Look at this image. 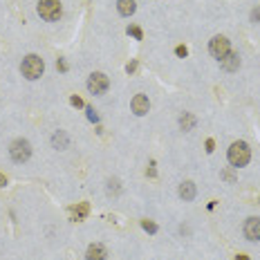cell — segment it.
<instances>
[{
    "mask_svg": "<svg viewBox=\"0 0 260 260\" xmlns=\"http://www.w3.org/2000/svg\"><path fill=\"white\" fill-rule=\"evenodd\" d=\"M38 16L48 22H54L63 16V9L58 0H38Z\"/></svg>",
    "mask_w": 260,
    "mask_h": 260,
    "instance_id": "obj_3",
    "label": "cell"
},
{
    "mask_svg": "<svg viewBox=\"0 0 260 260\" xmlns=\"http://www.w3.org/2000/svg\"><path fill=\"white\" fill-rule=\"evenodd\" d=\"M106 258H108V252H106L104 244L94 242V244H90V247H88L86 260H106Z\"/></svg>",
    "mask_w": 260,
    "mask_h": 260,
    "instance_id": "obj_9",
    "label": "cell"
},
{
    "mask_svg": "<svg viewBox=\"0 0 260 260\" xmlns=\"http://www.w3.org/2000/svg\"><path fill=\"white\" fill-rule=\"evenodd\" d=\"M130 106H132V112L137 114V117H144V114L148 112V108H150V101H148L146 94H134Z\"/></svg>",
    "mask_w": 260,
    "mask_h": 260,
    "instance_id": "obj_8",
    "label": "cell"
},
{
    "mask_svg": "<svg viewBox=\"0 0 260 260\" xmlns=\"http://www.w3.org/2000/svg\"><path fill=\"white\" fill-rule=\"evenodd\" d=\"M88 119H90V122H94V124L99 122V114L94 112V108H88Z\"/></svg>",
    "mask_w": 260,
    "mask_h": 260,
    "instance_id": "obj_19",
    "label": "cell"
},
{
    "mask_svg": "<svg viewBox=\"0 0 260 260\" xmlns=\"http://www.w3.org/2000/svg\"><path fill=\"white\" fill-rule=\"evenodd\" d=\"M175 54H178V56H186V54H188V50H186V48H182V45H180V48L175 50Z\"/></svg>",
    "mask_w": 260,
    "mask_h": 260,
    "instance_id": "obj_23",
    "label": "cell"
},
{
    "mask_svg": "<svg viewBox=\"0 0 260 260\" xmlns=\"http://www.w3.org/2000/svg\"><path fill=\"white\" fill-rule=\"evenodd\" d=\"M180 128H182L184 132H191V130L195 128V117L191 112H184L182 117H180Z\"/></svg>",
    "mask_w": 260,
    "mask_h": 260,
    "instance_id": "obj_14",
    "label": "cell"
},
{
    "mask_svg": "<svg viewBox=\"0 0 260 260\" xmlns=\"http://www.w3.org/2000/svg\"><path fill=\"white\" fill-rule=\"evenodd\" d=\"M142 226L148 231V234H155V231H157V224H155V222H150V220H144Z\"/></svg>",
    "mask_w": 260,
    "mask_h": 260,
    "instance_id": "obj_17",
    "label": "cell"
},
{
    "mask_svg": "<svg viewBox=\"0 0 260 260\" xmlns=\"http://www.w3.org/2000/svg\"><path fill=\"white\" fill-rule=\"evenodd\" d=\"M236 260H249L247 256H238V258H236Z\"/></svg>",
    "mask_w": 260,
    "mask_h": 260,
    "instance_id": "obj_28",
    "label": "cell"
},
{
    "mask_svg": "<svg viewBox=\"0 0 260 260\" xmlns=\"http://www.w3.org/2000/svg\"><path fill=\"white\" fill-rule=\"evenodd\" d=\"M178 193H180V198H182L184 202H191V200L195 198V184L193 182H182Z\"/></svg>",
    "mask_w": 260,
    "mask_h": 260,
    "instance_id": "obj_11",
    "label": "cell"
},
{
    "mask_svg": "<svg viewBox=\"0 0 260 260\" xmlns=\"http://www.w3.org/2000/svg\"><path fill=\"white\" fill-rule=\"evenodd\" d=\"M226 160L234 168H242V166L249 164L252 160V148H249L247 142H234L229 146V152H226Z\"/></svg>",
    "mask_w": 260,
    "mask_h": 260,
    "instance_id": "obj_1",
    "label": "cell"
},
{
    "mask_svg": "<svg viewBox=\"0 0 260 260\" xmlns=\"http://www.w3.org/2000/svg\"><path fill=\"white\" fill-rule=\"evenodd\" d=\"M208 52H211L213 58L222 61V58L231 52V45H229V40H226L224 36H213L211 43H208Z\"/></svg>",
    "mask_w": 260,
    "mask_h": 260,
    "instance_id": "obj_5",
    "label": "cell"
},
{
    "mask_svg": "<svg viewBox=\"0 0 260 260\" xmlns=\"http://www.w3.org/2000/svg\"><path fill=\"white\" fill-rule=\"evenodd\" d=\"M56 68L61 70V72H68V63H65L63 58H58V61H56Z\"/></svg>",
    "mask_w": 260,
    "mask_h": 260,
    "instance_id": "obj_22",
    "label": "cell"
},
{
    "mask_svg": "<svg viewBox=\"0 0 260 260\" xmlns=\"http://www.w3.org/2000/svg\"><path fill=\"white\" fill-rule=\"evenodd\" d=\"M4 184H7V178H4V175L0 173V186H4Z\"/></svg>",
    "mask_w": 260,
    "mask_h": 260,
    "instance_id": "obj_27",
    "label": "cell"
},
{
    "mask_svg": "<svg viewBox=\"0 0 260 260\" xmlns=\"http://www.w3.org/2000/svg\"><path fill=\"white\" fill-rule=\"evenodd\" d=\"M128 34L134 36L137 40H142V30H139V27H128Z\"/></svg>",
    "mask_w": 260,
    "mask_h": 260,
    "instance_id": "obj_18",
    "label": "cell"
},
{
    "mask_svg": "<svg viewBox=\"0 0 260 260\" xmlns=\"http://www.w3.org/2000/svg\"><path fill=\"white\" fill-rule=\"evenodd\" d=\"M70 104L76 106V108H83V99H81V96H72V99H70Z\"/></svg>",
    "mask_w": 260,
    "mask_h": 260,
    "instance_id": "obj_20",
    "label": "cell"
},
{
    "mask_svg": "<svg viewBox=\"0 0 260 260\" xmlns=\"http://www.w3.org/2000/svg\"><path fill=\"white\" fill-rule=\"evenodd\" d=\"M117 9H119V14H122V16H132L134 9H137V4H134V0H119Z\"/></svg>",
    "mask_w": 260,
    "mask_h": 260,
    "instance_id": "obj_12",
    "label": "cell"
},
{
    "mask_svg": "<svg viewBox=\"0 0 260 260\" xmlns=\"http://www.w3.org/2000/svg\"><path fill=\"white\" fill-rule=\"evenodd\" d=\"M108 88H110V81L106 74H101V72L90 74V78H88V90H90V94L99 96V94H104Z\"/></svg>",
    "mask_w": 260,
    "mask_h": 260,
    "instance_id": "obj_6",
    "label": "cell"
},
{
    "mask_svg": "<svg viewBox=\"0 0 260 260\" xmlns=\"http://www.w3.org/2000/svg\"><path fill=\"white\" fill-rule=\"evenodd\" d=\"M242 231H244V238H247V240L258 242V240H260V218H247Z\"/></svg>",
    "mask_w": 260,
    "mask_h": 260,
    "instance_id": "obj_7",
    "label": "cell"
},
{
    "mask_svg": "<svg viewBox=\"0 0 260 260\" xmlns=\"http://www.w3.org/2000/svg\"><path fill=\"white\" fill-rule=\"evenodd\" d=\"M20 72H22V76L30 78V81L40 78L43 76V72H45L43 58H40L38 54H30V56H25L22 58V63H20Z\"/></svg>",
    "mask_w": 260,
    "mask_h": 260,
    "instance_id": "obj_2",
    "label": "cell"
},
{
    "mask_svg": "<svg viewBox=\"0 0 260 260\" xmlns=\"http://www.w3.org/2000/svg\"><path fill=\"white\" fill-rule=\"evenodd\" d=\"M148 175H150V178H155V175H157V170H155V164H152V162H150V168H148Z\"/></svg>",
    "mask_w": 260,
    "mask_h": 260,
    "instance_id": "obj_25",
    "label": "cell"
},
{
    "mask_svg": "<svg viewBox=\"0 0 260 260\" xmlns=\"http://www.w3.org/2000/svg\"><path fill=\"white\" fill-rule=\"evenodd\" d=\"M134 68H137V63H134V61H132V63H128V65H126V72H128V74H130V72H134Z\"/></svg>",
    "mask_w": 260,
    "mask_h": 260,
    "instance_id": "obj_24",
    "label": "cell"
},
{
    "mask_svg": "<svg viewBox=\"0 0 260 260\" xmlns=\"http://www.w3.org/2000/svg\"><path fill=\"white\" fill-rule=\"evenodd\" d=\"M72 213L76 216V220H83L88 216V204H78L76 208H72Z\"/></svg>",
    "mask_w": 260,
    "mask_h": 260,
    "instance_id": "obj_15",
    "label": "cell"
},
{
    "mask_svg": "<svg viewBox=\"0 0 260 260\" xmlns=\"http://www.w3.org/2000/svg\"><path fill=\"white\" fill-rule=\"evenodd\" d=\"M220 65H222V70H226V72H236V70L240 68V56L236 52H229L224 58L220 61Z\"/></svg>",
    "mask_w": 260,
    "mask_h": 260,
    "instance_id": "obj_10",
    "label": "cell"
},
{
    "mask_svg": "<svg viewBox=\"0 0 260 260\" xmlns=\"http://www.w3.org/2000/svg\"><path fill=\"white\" fill-rule=\"evenodd\" d=\"M252 22H260V7H256L252 12Z\"/></svg>",
    "mask_w": 260,
    "mask_h": 260,
    "instance_id": "obj_21",
    "label": "cell"
},
{
    "mask_svg": "<svg viewBox=\"0 0 260 260\" xmlns=\"http://www.w3.org/2000/svg\"><path fill=\"white\" fill-rule=\"evenodd\" d=\"M119 191H122V188H119V180H110L108 182V193L119 195Z\"/></svg>",
    "mask_w": 260,
    "mask_h": 260,
    "instance_id": "obj_16",
    "label": "cell"
},
{
    "mask_svg": "<svg viewBox=\"0 0 260 260\" xmlns=\"http://www.w3.org/2000/svg\"><path fill=\"white\" fill-rule=\"evenodd\" d=\"M206 152H213V139H206Z\"/></svg>",
    "mask_w": 260,
    "mask_h": 260,
    "instance_id": "obj_26",
    "label": "cell"
},
{
    "mask_svg": "<svg viewBox=\"0 0 260 260\" xmlns=\"http://www.w3.org/2000/svg\"><path fill=\"white\" fill-rule=\"evenodd\" d=\"M52 144L58 150H65V148H68V134H65L63 130H56V132L52 134Z\"/></svg>",
    "mask_w": 260,
    "mask_h": 260,
    "instance_id": "obj_13",
    "label": "cell"
},
{
    "mask_svg": "<svg viewBox=\"0 0 260 260\" xmlns=\"http://www.w3.org/2000/svg\"><path fill=\"white\" fill-rule=\"evenodd\" d=\"M9 155H12V160L16 164H22V162H27L32 157V144L27 139H16L9 146Z\"/></svg>",
    "mask_w": 260,
    "mask_h": 260,
    "instance_id": "obj_4",
    "label": "cell"
}]
</instances>
